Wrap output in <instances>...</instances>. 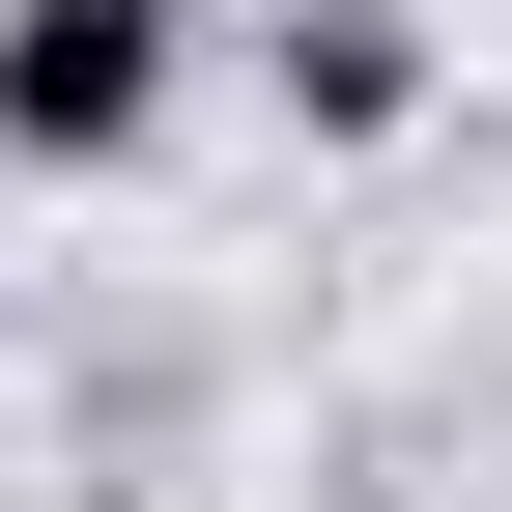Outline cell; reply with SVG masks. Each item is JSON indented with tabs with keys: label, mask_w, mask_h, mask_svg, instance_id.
<instances>
[{
	"label": "cell",
	"mask_w": 512,
	"mask_h": 512,
	"mask_svg": "<svg viewBox=\"0 0 512 512\" xmlns=\"http://www.w3.org/2000/svg\"><path fill=\"white\" fill-rule=\"evenodd\" d=\"M256 86H285V143H399V114H427V0H285Z\"/></svg>",
	"instance_id": "7a4b0ae2"
},
{
	"label": "cell",
	"mask_w": 512,
	"mask_h": 512,
	"mask_svg": "<svg viewBox=\"0 0 512 512\" xmlns=\"http://www.w3.org/2000/svg\"><path fill=\"white\" fill-rule=\"evenodd\" d=\"M200 86V0H0V171H143Z\"/></svg>",
	"instance_id": "6da1fadb"
}]
</instances>
